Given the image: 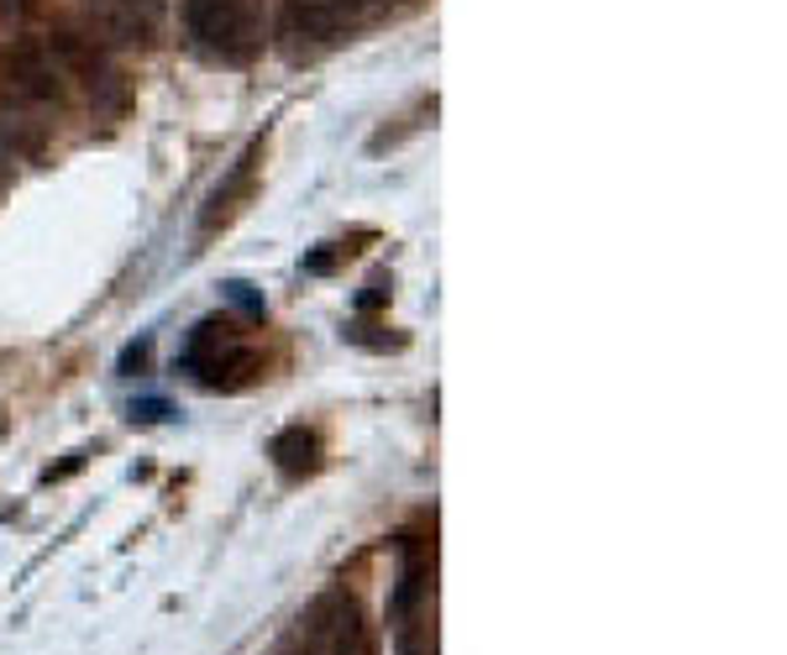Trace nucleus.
I'll return each instance as SVG.
<instances>
[{
	"label": "nucleus",
	"instance_id": "1",
	"mask_svg": "<svg viewBox=\"0 0 787 655\" xmlns=\"http://www.w3.org/2000/svg\"><path fill=\"white\" fill-rule=\"evenodd\" d=\"M184 32L205 59L247 69L262 53V32L247 0H184Z\"/></svg>",
	"mask_w": 787,
	"mask_h": 655
},
{
	"label": "nucleus",
	"instance_id": "2",
	"mask_svg": "<svg viewBox=\"0 0 787 655\" xmlns=\"http://www.w3.org/2000/svg\"><path fill=\"white\" fill-rule=\"evenodd\" d=\"M352 32V11L342 0H283L279 6V42L289 59L325 53Z\"/></svg>",
	"mask_w": 787,
	"mask_h": 655
},
{
	"label": "nucleus",
	"instance_id": "3",
	"mask_svg": "<svg viewBox=\"0 0 787 655\" xmlns=\"http://www.w3.org/2000/svg\"><path fill=\"white\" fill-rule=\"evenodd\" d=\"M59 80H63L59 63H53V53H48L42 42H32V38L11 42V53H6V84H11L21 100L59 105V100H63V84Z\"/></svg>",
	"mask_w": 787,
	"mask_h": 655
},
{
	"label": "nucleus",
	"instance_id": "4",
	"mask_svg": "<svg viewBox=\"0 0 787 655\" xmlns=\"http://www.w3.org/2000/svg\"><path fill=\"white\" fill-rule=\"evenodd\" d=\"M168 0H90V17L111 42H153Z\"/></svg>",
	"mask_w": 787,
	"mask_h": 655
},
{
	"label": "nucleus",
	"instance_id": "5",
	"mask_svg": "<svg viewBox=\"0 0 787 655\" xmlns=\"http://www.w3.org/2000/svg\"><path fill=\"white\" fill-rule=\"evenodd\" d=\"M258 163H262V137L247 142V153L237 163H231V174H226L216 189H210V199H205V210H200V237H210L216 226H221L231 210H237V199L252 195V179H258Z\"/></svg>",
	"mask_w": 787,
	"mask_h": 655
},
{
	"label": "nucleus",
	"instance_id": "6",
	"mask_svg": "<svg viewBox=\"0 0 787 655\" xmlns=\"http://www.w3.org/2000/svg\"><path fill=\"white\" fill-rule=\"evenodd\" d=\"M425 597H431V551H404L400 576H394V597H389V624L400 630L404 618H421Z\"/></svg>",
	"mask_w": 787,
	"mask_h": 655
},
{
	"label": "nucleus",
	"instance_id": "7",
	"mask_svg": "<svg viewBox=\"0 0 787 655\" xmlns=\"http://www.w3.org/2000/svg\"><path fill=\"white\" fill-rule=\"evenodd\" d=\"M273 461H279V472L283 477H304V472H315L321 467V436L315 430H304V425H289L283 436H273Z\"/></svg>",
	"mask_w": 787,
	"mask_h": 655
},
{
	"label": "nucleus",
	"instance_id": "8",
	"mask_svg": "<svg viewBox=\"0 0 787 655\" xmlns=\"http://www.w3.org/2000/svg\"><path fill=\"white\" fill-rule=\"evenodd\" d=\"M147 357H153V341L142 336L137 346H126V352H122V373H126V377H137L142 367H147Z\"/></svg>",
	"mask_w": 787,
	"mask_h": 655
},
{
	"label": "nucleus",
	"instance_id": "9",
	"mask_svg": "<svg viewBox=\"0 0 787 655\" xmlns=\"http://www.w3.org/2000/svg\"><path fill=\"white\" fill-rule=\"evenodd\" d=\"M336 262H342V247H336V252H310V258H304V273H331Z\"/></svg>",
	"mask_w": 787,
	"mask_h": 655
},
{
	"label": "nucleus",
	"instance_id": "10",
	"mask_svg": "<svg viewBox=\"0 0 787 655\" xmlns=\"http://www.w3.org/2000/svg\"><path fill=\"white\" fill-rule=\"evenodd\" d=\"M247 289H252V283H231V299H237L242 310H252V315H262V299H258V294H247Z\"/></svg>",
	"mask_w": 787,
	"mask_h": 655
},
{
	"label": "nucleus",
	"instance_id": "11",
	"mask_svg": "<svg viewBox=\"0 0 787 655\" xmlns=\"http://www.w3.org/2000/svg\"><path fill=\"white\" fill-rule=\"evenodd\" d=\"M132 419H168V404H158V398L153 404H132Z\"/></svg>",
	"mask_w": 787,
	"mask_h": 655
},
{
	"label": "nucleus",
	"instance_id": "12",
	"mask_svg": "<svg viewBox=\"0 0 787 655\" xmlns=\"http://www.w3.org/2000/svg\"><path fill=\"white\" fill-rule=\"evenodd\" d=\"M6 17H32V0H0Z\"/></svg>",
	"mask_w": 787,
	"mask_h": 655
}]
</instances>
